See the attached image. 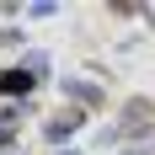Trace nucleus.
<instances>
[{
    "mask_svg": "<svg viewBox=\"0 0 155 155\" xmlns=\"http://www.w3.org/2000/svg\"><path fill=\"white\" fill-rule=\"evenodd\" d=\"M75 128H80V118H75V112H64V118H54V123H48V139H70Z\"/></svg>",
    "mask_w": 155,
    "mask_h": 155,
    "instance_id": "nucleus-1",
    "label": "nucleus"
},
{
    "mask_svg": "<svg viewBox=\"0 0 155 155\" xmlns=\"http://www.w3.org/2000/svg\"><path fill=\"white\" fill-rule=\"evenodd\" d=\"M27 86H32L27 70H5V75H0V91H27Z\"/></svg>",
    "mask_w": 155,
    "mask_h": 155,
    "instance_id": "nucleus-2",
    "label": "nucleus"
}]
</instances>
